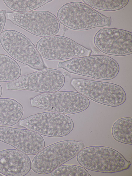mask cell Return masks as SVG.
Masks as SVG:
<instances>
[{
    "label": "cell",
    "instance_id": "obj_1",
    "mask_svg": "<svg viewBox=\"0 0 132 176\" xmlns=\"http://www.w3.org/2000/svg\"><path fill=\"white\" fill-rule=\"evenodd\" d=\"M77 159L85 168L103 173L122 171L128 169L131 164L116 150L101 146L84 148L77 155Z\"/></svg>",
    "mask_w": 132,
    "mask_h": 176
},
{
    "label": "cell",
    "instance_id": "obj_2",
    "mask_svg": "<svg viewBox=\"0 0 132 176\" xmlns=\"http://www.w3.org/2000/svg\"><path fill=\"white\" fill-rule=\"evenodd\" d=\"M57 17L63 25L77 30L110 26L111 23L110 17L100 13L85 3L78 2L63 5L58 11Z\"/></svg>",
    "mask_w": 132,
    "mask_h": 176
},
{
    "label": "cell",
    "instance_id": "obj_3",
    "mask_svg": "<svg viewBox=\"0 0 132 176\" xmlns=\"http://www.w3.org/2000/svg\"><path fill=\"white\" fill-rule=\"evenodd\" d=\"M58 68L76 74L102 80H111L118 75L119 65L107 56L90 55L59 62Z\"/></svg>",
    "mask_w": 132,
    "mask_h": 176
},
{
    "label": "cell",
    "instance_id": "obj_4",
    "mask_svg": "<svg viewBox=\"0 0 132 176\" xmlns=\"http://www.w3.org/2000/svg\"><path fill=\"white\" fill-rule=\"evenodd\" d=\"M81 141L68 140L59 141L43 149L37 154L31 163V168L37 173H49L75 157L84 148Z\"/></svg>",
    "mask_w": 132,
    "mask_h": 176
},
{
    "label": "cell",
    "instance_id": "obj_5",
    "mask_svg": "<svg viewBox=\"0 0 132 176\" xmlns=\"http://www.w3.org/2000/svg\"><path fill=\"white\" fill-rule=\"evenodd\" d=\"M0 43L7 53L17 61L37 70L47 68L36 47L23 34L14 30H5L0 36Z\"/></svg>",
    "mask_w": 132,
    "mask_h": 176
},
{
    "label": "cell",
    "instance_id": "obj_6",
    "mask_svg": "<svg viewBox=\"0 0 132 176\" xmlns=\"http://www.w3.org/2000/svg\"><path fill=\"white\" fill-rule=\"evenodd\" d=\"M30 101L32 107L68 115L83 111L90 104L88 98L73 91L44 93L31 99Z\"/></svg>",
    "mask_w": 132,
    "mask_h": 176
},
{
    "label": "cell",
    "instance_id": "obj_7",
    "mask_svg": "<svg viewBox=\"0 0 132 176\" xmlns=\"http://www.w3.org/2000/svg\"><path fill=\"white\" fill-rule=\"evenodd\" d=\"M71 84L78 92L104 105L115 107L123 104L126 93L119 85L110 82L83 78H73Z\"/></svg>",
    "mask_w": 132,
    "mask_h": 176
},
{
    "label": "cell",
    "instance_id": "obj_8",
    "mask_svg": "<svg viewBox=\"0 0 132 176\" xmlns=\"http://www.w3.org/2000/svg\"><path fill=\"white\" fill-rule=\"evenodd\" d=\"M19 124L40 135L52 137L66 136L74 127L73 122L69 116L51 111L31 115L20 120Z\"/></svg>",
    "mask_w": 132,
    "mask_h": 176
},
{
    "label": "cell",
    "instance_id": "obj_9",
    "mask_svg": "<svg viewBox=\"0 0 132 176\" xmlns=\"http://www.w3.org/2000/svg\"><path fill=\"white\" fill-rule=\"evenodd\" d=\"M65 77L59 70L45 68L20 77L7 83V90H27L43 93L58 91L63 87Z\"/></svg>",
    "mask_w": 132,
    "mask_h": 176
},
{
    "label": "cell",
    "instance_id": "obj_10",
    "mask_svg": "<svg viewBox=\"0 0 132 176\" xmlns=\"http://www.w3.org/2000/svg\"><path fill=\"white\" fill-rule=\"evenodd\" d=\"M7 19L13 23L35 35L45 37L55 35L60 23L57 17L46 11L8 12Z\"/></svg>",
    "mask_w": 132,
    "mask_h": 176
},
{
    "label": "cell",
    "instance_id": "obj_11",
    "mask_svg": "<svg viewBox=\"0 0 132 176\" xmlns=\"http://www.w3.org/2000/svg\"><path fill=\"white\" fill-rule=\"evenodd\" d=\"M36 48L41 57L52 60L78 58L90 55L92 50L63 36L55 35L40 39Z\"/></svg>",
    "mask_w": 132,
    "mask_h": 176
},
{
    "label": "cell",
    "instance_id": "obj_12",
    "mask_svg": "<svg viewBox=\"0 0 132 176\" xmlns=\"http://www.w3.org/2000/svg\"><path fill=\"white\" fill-rule=\"evenodd\" d=\"M132 33L116 28L101 29L96 34L94 44L100 51L105 54L123 56L132 53Z\"/></svg>",
    "mask_w": 132,
    "mask_h": 176
},
{
    "label": "cell",
    "instance_id": "obj_13",
    "mask_svg": "<svg viewBox=\"0 0 132 176\" xmlns=\"http://www.w3.org/2000/svg\"><path fill=\"white\" fill-rule=\"evenodd\" d=\"M0 141L28 155L37 154L44 148L39 134L29 130L0 125Z\"/></svg>",
    "mask_w": 132,
    "mask_h": 176
},
{
    "label": "cell",
    "instance_id": "obj_14",
    "mask_svg": "<svg viewBox=\"0 0 132 176\" xmlns=\"http://www.w3.org/2000/svg\"><path fill=\"white\" fill-rule=\"evenodd\" d=\"M29 157L18 149H8L0 151V173L7 176H23L31 168Z\"/></svg>",
    "mask_w": 132,
    "mask_h": 176
},
{
    "label": "cell",
    "instance_id": "obj_15",
    "mask_svg": "<svg viewBox=\"0 0 132 176\" xmlns=\"http://www.w3.org/2000/svg\"><path fill=\"white\" fill-rule=\"evenodd\" d=\"M23 113L22 106L11 98H0V125L10 126L21 120Z\"/></svg>",
    "mask_w": 132,
    "mask_h": 176
},
{
    "label": "cell",
    "instance_id": "obj_16",
    "mask_svg": "<svg viewBox=\"0 0 132 176\" xmlns=\"http://www.w3.org/2000/svg\"><path fill=\"white\" fill-rule=\"evenodd\" d=\"M21 68L14 59L8 56L0 54V82H10L19 77Z\"/></svg>",
    "mask_w": 132,
    "mask_h": 176
},
{
    "label": "cell",
    "instance_id": "obj_17",
    "mask_svg": "<svg viewBox=\"0 0 132 176\" xmlns=\"http://www.w3.org/2000/svg\"><path fill=\"white\" fill-rule=\"evenodd\" d=\"M132 118L125 117L117 120L113 124L112 133L117 141L132 145Z\"/></svg>",
    "mask_w": 132,
    "mask_h": 176
},
{
    "label": "cell",
    "instance_id": "obj_18",
    "mask_svg": "<svg viewBox=\"0 0 132 176\" xmlns=\"http://www.w3.org/2000/svg\"><path fill=\"white\" fill-rule=\"evenodd\" d=\"M51 0H4L3 2L9 8L16 12H24L33 11Z\"/></svg>",
    "mask_w": 132,
    "mask_h": 176
},
{
    "label": "cell",
    "instance_id": "obj_19",
    "mask_svg": "<svg viewBox=\"0 0 132 176\" xmlns=\"http://www.w3.org/2000/svg\"><path fill=\"white\" fill-rule=\"evenodd\" d=\"M85 3L91 7L107 11L120 10L128 4V0H82Z\"/></svg>",
    "mask_w": 132,
    "mask_h": 176
},
{
    "label": "cell",
    "instance_id": "obj_20",
    "mask_svg": "<svg viewBox=\"0 0 132 176\" xmlns=\"http://www.w3.org/2000/svg\"><path fill=\"white\" fill-rule=\"evenodd\" d=\"M51 176H90L85 168L73 165H61L51 172Z\"/></svg>",
    "mask_w": 132,
    "mask_h": 176
},
{
    "label": "cell",
    "instance_id": "obj_21",
    "mask_svg": "<svg viewBox=\"0 0 132 176\" xmlns=\"http://www.w3.org/2000/svg\"><path fill=\"white\" fill-rule=\"evenodd\" d=\"M6 11L0 10V36L3 32L6 22Z\"/></svg>",
    "mask_w": 132,
    "mask_h": 176
},
{
    "label": "cell",
    "instance_id": "obj_22",
    "mask_svg": "<svg viewBox=\"0 0 132 176\" xmlns=\"http://www.w3.org/2000/svg\"><path fill=\"white\" fill-rule=\"evenodd\" d=\"M2 93V89L0 84V97H1Z\"/></svg>",
    "mask_w": 132,
    "mask_h": 176
},
{
    "label": "cell",
    "instance_id": "obj_23",
    "mask_svg": "<svg viewBox=\"0 0 132 176\" xmlns=\"http://www.w3.org/2000/svg\"><path fill=\"white\" fill-rule=\"evenodd\" d=\"M2 176V175L0 173V176Z\"/></svg>",
    "mask_w": 132,
    "mask_h": 176
}]
</instances>
